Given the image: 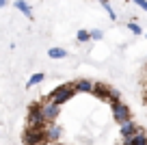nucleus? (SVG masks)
<instances>
[{"mask_svg":"<svg viewBox=\"0 0 147 145\" xmlns=\"http://www.w3.org/2000/svg\"><path fill=\"white\" fill-rule=\"evenodd\" d=\"M74 93H78V91H76V85H74V82H69V85L56 87V89L50 93V98H48V100H52V102H56V104L63 106L65 102H69V100L74 98Z\"/></svg>","mask_w":147,"mask_h":145,"instance_id":"nucleus-1","label":"nucleus"},{"mask_svg":"<svg viewBox=\"0 0 147 145\" xmlns=\"http://www.w3.org/2000/svg\"><path fill=\"white\" fill-rule=\"evenodd\" d=\"M13 7H15L18 11H22V13L26 15L28 20H32V9H30V5H28V2H24V0H15Z\"/></svg>","mask_w":147,"mask_h":145,"instance_id":"nucleus-11","label":"nucleus"},{"mask_svg":"<svg viewBox=\"0 0 147 145\" xmlns=\"http://www.w3.org/2000/svg\"><path fill=\"white\" fill-rule=\"evenodd\" d=\"M74 85H76V91H78V93H93V85H95V82L89 80V78H78Z\"/></svg>","mask_w":147,"mask_h":145,"instance_id":"nucleus-9","label":"nucleus"},{"mask_svg":"<svg viewBox=\"0 0 147 145\" xmlns=\"http://www.w3.org/2000/svg\"><path fill=\"white\" fill-rule=\"evenodd\" d=\"M136 130H138V128H136V123H134L132 119H128V121L119 123V134H121V139H128V136H132Z\"/></svg>","mask_w":147,"mask_h":145,"instance_id":"nucleus-8","label":"nucleus"},{"mask_svg":"<svg viewBox=\"0 0 147 145\" xmlns=\"http://www.w3.org/2000/svg\"><path fill=\"white\" fill-rule=\"evenodd\" d=\"M100 2H102V7H104V11H106V13H108V18L113 20V22H115V20H117V13H115V11H113V7H110V2H108V0H100Z\"/></svg>","mask_w":147,"mask_h":145,"instance_id":"nucleus-16","label":"nucleus"},{"mask_svg":"<svg viewBox=\"0 0 147 145\" xmlns=\"http://www.w3.org/2000/svg\"><path fill=\"white\" fill-rule=\"evenodd\" d=\"M121 100V93L117 89H113V87H110V91H108V98H106V102H108V104H113V102H119Z\"/></svg>","mask_w":147,"mask_h":145,"instance_id":"nucleus-15","label":"nucleus"},{"mask_svg":"<svg viewBox=\"0 0 147 145\" xmlns=\"http://www.w3.org/2000/svg\"><path fill=\"white\" fill-rule=\"evenodd\" d=\"M123 145H147V134L143 130H136L132 136L123 139Z\"/></svg>","mask_w":147,"mask_h":145,"instance_id":"nucleus-7","label":"nucleus"},{"mask_svg":"<svg viewBox=\"0 0 147 145\" xmlns=\"http://www.w3.org/2000/svg\"><path fill=\"white\" fill-rule=\"evenodd\" d=\"M41 113H43V119H46V123H52L59 119V113H61V104H56V102L48 100V102H41Z\"/></svg>","mask_w":147,"mask_h":145,"instance_id":"nucleus-5","label":"nucleus"},{"mask_svg":"<svg viewBox=\"0 0 147 145\" xmlns=\"http://www.w3.org/2000/svg\"><path fill=\"white\" fill-rule=\"evenodd\" d=\"M76 41H78V43H87V41H91V30L80 28V30L76 33Z\"/></svg>","mask_w":147,"mask_h":145,"instance_id":"nucleus-14","label":"nucleus"},{"mask_svg":"<svg viewBox=\"0 0 147 145\" xmlns=\"http://www.w3.org/2000/svg\"><path fill=\"white\" fill-rule=\"evenodd\" d=\"M108 91H110V87L104 85V82H95V85H93V95H97V98L104 100V102H106V98H108Z\"/></svg>","mask_w":147,"mask_h":145,"instance_id":"nucleus-10","label":"nucleus"},{"mask_svg":"<svg viewBox=\"0 0 147 145\" xmlns=\"http://www.w3.org/2000/svg\"><path fill=\"white\" fill-rule=\"evenodd\" d=\"M61 136H63V128L59 126V123H48L46 126V139L48 143H56V141H61Z\"/></svg>","mask_w":147,"mask_h":145,"instance_id":"nucleus-6","label":"nucleus"},{"mask_svg":"<svg viewBox=\"0 0 147 145\" xmlns=\"http://www.w3.org/2000/svg\"><path fill=\"white\" fill-rule=\"evenodd\" d=\"M145 39H147V35H145Z\"/></svg>","mask_w":147,"mask_h":145,"instance_id":"nucleus-21","label":"nucleus"},{"mask_svg":"<svg viewBox=\"0 0 147 145\" xmlns=\"http://www.w3.org/2000/svg\"><path fill=\"white\" fill-rule=\"evenodd\" d=\"M46 119H43V113H41V106L39 104H30L28 108V115H26V128H46Z\"/></svg>","mask_w":147,"mask_h":145,"instance_id":"nucleus-3","label":"nucleus"},{"mask_svg":"<svg viewBox=\"0 0 147 145\" xmlns=\"http://www.w3.org/2000/svg\"><path fill=\"white\" fill-rule=\"evenodd\" d=\"M110 110H113V119H115L117 123H123V121H128L130 117H132V113H130V106L128 104H123V102H113L110 104Z\"/></svg>","mask_w":147,"mask_h":145,"instance_id":"nucleus-4","label":"nucleus"},{"mask_svg":"<svg viewBox=\"0 0 147 145\" xmlns=\"http://www.w3.org/2000/svg\"><path fill=\"white\" fill-rule=\"evenodd\" d=\"M132 2L138 7V9H143V11L147 13V0H132Z\"/></svg>","mask_w":147,"mask_h":145,"instance_id":"nucleus-19","label":"nucleus"},{"mask_svg":"<svg viewBox=\"0 0 147 145\" xmlns=\"http://www.w3.org/2000/svg\"><path fill=\"white\" fill-rule=\"evenodd\" d=\"M43 78H46V74H43V72H37V74H32V76L28 78L26 87H28V89H32V87H37V85H41V82H43Z\"/></svg>","mask_w":147,"mask_h":145,"instance_id":"nucleus-12","label":"nucleus"},{"mask_svg":"<svg viewBox=\"0 0 147 145\" xmlns=\"http://www.w3.org/2000/svg\"><path fill=\"white\" fill-rule=\"evenodd\" d=\"M102 37H104V33H102V30H100V28H93V30H91V39H95V41H100V39H102Z\"/></svg>","mask_w":147,"mask_h":145,"instance_id":"nucleus-18","label":"nucleus"},{"mask_svg":"<svg viewBox=\"0 0 147 145\" xmlns=\"http://www.w3.org/2000/svg\"><path fill=\"white\" fill-rule=\"evenodd\" d=\"M128 30L132 33V35H136V37H141V35H143V28L138 26L136 22H128Z\"/></svg>","mask_w":147,"mask_h":145,"instance_id":"nucleus-17","label":"nucleus"},{"mask_svg":"<svg viewBox=\"0 0 147 145\" xmlns=\"http://www.w3.org/2000/svg\"><path fill=\"white\" fill-rule=\"evenodd\" d=\"M7 7V0H0V9H5Z\"/></svg>","mask_w":147,"mask_h":145,"instance_id":"nucleus-20","label":"nucleus"},{"mask_svg":"<svg viewBox=\"0 0 147 145\" xmlns=\"http://www.w3.org/2000/svg\"><path fill=\"white\" fill-rule=\"evenodd\" d=\"M46 128H26L24 130V145H46Z\"/></svg>","mask_w":147,"mask_h":145,"instance_id":"nucleus-2","label":"nucleus"},{"mask_svg":"<svg viewBox=\"0 0 147 145\" xmlns=\"http://www.w3.org/2000/svg\"><path fill=\"white\" fill-rule=\"evenodd\" d=\"M48 56H50V59H65V56H67V50H65V48H50V50H48Z\"/></svg>","mask_w":147,"mask_h":145,"instance_id":"nucleus-13","label":"nucleus"}]
</instances>
